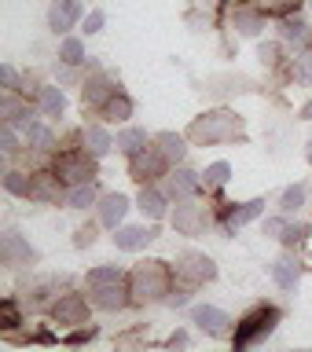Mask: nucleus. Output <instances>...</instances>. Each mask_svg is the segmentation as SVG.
<instances>
[{"label": "nucleus", "mask_w": 312, "mask_h": 352, "mask_svg": "<svg viewBox=\"0 0 312 352\" xmlns=\"http://www.w3.org/2000/svg\"><path fill=\"white\" fill-rule=\"evenodd\" d=\"M129 290H132V301L136 305H147V301H165L173 290V272L165 261H143L132 268L129 275Z\"/></svg>", "instance_id": "1"}, {"label": "nucleus", "mask_w": 312, "mask_h": 352, "mask_svg": "<svg viewBox=\"0 0 312 352\" xmlns=\"http://www.w3.org/2000/svg\"><path fill=\"white\" fill-rule=\"evenodd\" d=\"M242 132V118L231 114V110H214V114H202L191 121L187 129V140L198 143V147H214V143H228Z\"/></svg>", "instance_id": "2"}, {"label": "nucleus", "mask_w": 312, "mask_h": 352, "mask_svg": "<svg viewBox=\"0 0 312 352\" xmlns=\"http://www.w3.org/2000/svg\"><path fill=\"white\" fill-rule=\"evenodd\" d=\"M275 323H280V312H275V308H258V312H250L236 327V349H250V345H258V341H264L275 330Z\"/></svg>", "instance_id": "3"}, {"label": "nucleus", "mask_w": 312, "mask_h": 352, "mask_svg": "<svg viewBox=\"0 0 312 352\" xmlns=\"http://www.w3.org/2000/svg\"><path fill=\"white\" fill-rule=\"evenodd\" d=\"M55 173H59L63 184H88L96 180V154L92 151H77V154H63L55 162Z\"/></svg>", "instance_id": "4"}, {"label": "nucleus", "mask_w": 312, "mask_h": 352, "mask_svg": "<svg viewBox=\"0 0 312 352\" xmlns=\"http://www.w3.org/2000/svg\"><path fill=\"white\" fill-rule=\"evenodd\" d=\"M206 224H209L206 206L191 202V198H176V209H173V228L180 231V235H202Z\"/></svg>", "instance_id": "5"}, {"label": "nucleus", "mask_w": 312, "mask_h": 352, "mask_svg": "<svg viewBox=\"0 0 312 352\" xmlns=\"http://www.w3.org/2000/svg\"><path fill=\"white\" fill-rule=\"evenodd\" d=\"M176 275L187 283V286H198V283H209L217 275V264L206 257V253H184L180 261H176Z\"/></svg>", "instance_id": "6"}, {"label": "nucleus", "mask_w": 312, "mask_h": 352, "mask_svg": "<svg viewBox=\"0 0 312 352\" xmlns=\"http://www.w3.org/2000/svg\"><path fill=\"white\" fill-rule=\"evenodd\" d=\"M165 165H169V158L162 154V147L154 143V147H143L140 154H132L129 158V169L136 180H151V176H162L165 173Z\"/></svg>", "instance_id": "7"}, {"label": "nucleus", "mask_w": 312, "mask_h": 352, "mask_svg": "<svg viewBox=\"0 0 312 352\" xmlns=\"http://www.w3.org/2000/svg\"><path fill=\"white\" fill-rule=\"evenodd\" d=\"M191 323L202 330V334H209V338H228L231 319L220 312V308H214V305H195L191 308Z\"/></svg>", "instance_id": "8"}, {"label": "nucleus", "mask_w": 312, "mask_h": 352, "mask_svg": "<svg viewBox=\"0 0 312 352\" xmlns=\"http://www.w3.org/2000/svg\"><path fill=\"white\" fill-rule=\"evenodd\" d=\"M132 301V290L129 283H107V286H92V305L103 308V312H118V308H125Z\"/></svg>", "instance_id": "9"}, {"label": "nucleus", "mask_w": 312, "mask_h": 352, "mask_svg": "<svg viewBox=\"0 0 312 352\" xmlns=\"http://www.w3.org/2000/svg\"><path fill=\"white\" fill-rule=\"evenodd\" d=\"M37 253H33V246L26 239L19 235V231H8L4 239H0V261L8 264V268H19V264H30Z\"/></svg>", "instance_id": "10"}, {"label": "nucleus", "mask_w": 312, "mask_h": 352, "mask_svg": "<svg viewBox=\"0 0 312 352\" xmlns=\"http://www.w3.org/2000/svg\"><path fill=\"white\" fill-rule=\"evenodd\" d=\"M52 316H55V323H63V327H77V323H85V319H88V301L81 294H66V297L55 301Z\"/></svg>", "instance_id": "11"}, {"label": "nucleus", "mask_w": 312, "mask_h": 352, "mask_svg": "<svg viewBox=\"0 0 312 352\" xmlns=\"http://www.w3.org/2000/svg\"><path fill=\"white\" fill-rule=\"evenodd\" d=\"M77 19H81V0H55L48 8V30L55 33H66Z\"/></svg>", "instance_id": "12"}, {"label": "nucleus", "mask_w": 312, "mask_h": 352, "mask_svg": "<svg viewBox=\"0 0 312 352\" xmlns=\"http://www.w3.org/2000/svg\"><path fill=\"white\" fill-rule=\"evenodd\" d=\"M30 198H37V202H59L63 198V180H59V173H37L30 180Z\"/></svg>", "instance_id": "13"}, {"label": "nucleus", "mask_w": 312, "mask_h": 352, "mask_svg": "<svg viewBox=\"0 0 312 352\" xmlns=\"http://www.w3.org/2000/svg\"><path fill=\"white\" fill-rule=\"evenodd\" d=\"M118 88H114V81H110L107 74H92L85 81V92H81V99H85V107H103L110 96H114Z\"/></svg>", "instance_id": "14"}, {"label": "nucleus", "mask_w": 312, "mask_h": 352, "mask_svg": "<svg viewBox=\"0 0 312 352\" xmlns=\"http://www.w3.org/2000/svg\"><path fill=\"white\" fill-rule=\"evenodd\" d=\"M198 184H202V176H198V173L176 169V173H169V180H165V195H169V198H191L198 191Z\"/></svg>", "instance_id": "15"}, {"label": "nucleus", "mask_w": 312, "mask_h": 352, "mask_svg": "<svg viewBox=\"0 0 312 352\" xmlns=\"http://www.w3.org/2000/svg\"><path fill=\"white\" fill-rule=\"evenodd\" d=\"M125 213H129V198L125 195H103L99 198V224L103 228H118Z\"/></svg>", "instance_id": "16"}, {"label": "nucleus", "mask_w": 312, "mask_h": 352, "mask_svg": "<svg viewBox=\"0 0 312 352\" xmlns=\"http://www.w3.org/2000/svg\"><path fill=\"white\" fill-rule=\"evenodd\" d=\"M272 279H275V286H280V290H294L298 279H302V264H298V257H291V253H287V257L275 261V264H272Z\"/></svg>", "instance_id": "17"}, {"label": "nucleus", "mask_w": 312, "mask_h": 352, "mask_svg": "<svg viewBox=\"0 0 312 352\" xmlns=\"http://www.w3.org/2000/svg\"><path fill=\"white\" fill-rule=\"evenodd\" d=\"M231 26H236L242 37H258V33L264 30V11L258 8H236V15H231Z\"/></svg>", "instance_id": "18"}, {"label": "nucleus", "mask_w": 312, "mask_h": 352, "mask_svg": "<svg viewBox=\"0 0 312 352\" xmlns=\"http://www.w3.org/2000/svg\"><path fill=\"white\" fill-rule=\"evenodd\" d=\"M37 107H41V114H44V118H63V110H66L63 88L44 85V88H41V96H37Z\"/></svg>", "instance_id": "19"}, {"label": "nucleus", "mask_w": 312, "mask_h": 352, "mask_svg": "<svg viewBox=\"0 0 312 352\" xmlns=\"http://www.w3.org/2000/svg\"><path fill=\"white\" fill-rule=\"evenodd\" d=\"M81 143H85V151L96 154V158H103V154L114 147V140H110V132H107L103 125H88V129L81 132Z\"/></svg>", "instance_id": "20"}, {"label": "nucleus", "mask_w": 312, "mask_h": 352, "mask_svg": "<svg viewBox=\"0 0 312 352\" xmlns=\"http://www.w3.org/2000/svg\"><path fill=\"white\" fill-rule=\"evenodd\" d=\"M151 239H154L151 228H121L118 235H114V246L118 250H143Z\"/></svg>", "instance_id": "21"}, {"label": "nucleus", "mask_w": 312, "mask_h": 352, "mask_svg": "<svg viewBox=\"0 0 312 352\" xmlns=\"http://www.w3.org/2000/svg\"><path fill=\"white\" fill-rule=\"evenodd\" d=\"M136 202H140V213H143V217H151V220L165 217V195H162V191H154V187H143Z\"/></svg>", "instance_id": "22"}, {"label": "nucleus", "mask_w": 312, "mask_h": 352, "mask_svg": "<svg viewBox=\"0 0 312 352\" xmlns=\"http://www.w3.org/2000/svg\"><path fill=\"white\" fill-rule=\"evenodd\" d=\"M143 147H147V132H143V129H121L118 132V151L121 154H129V158H132V154H140Z\"/></svg>", "instance_id": "23"}, {"label": "nucleus", "mask_w": 312, "mask_h": 352, "mask_svg": "<svg viewBox=\"0 0 312 352\" xmlns=\"http://www.w3.org/2000/svg\"><path fill=\"white\" fill-rule=\"evenodd\" d=\"M261 213H264V198H253V202L231 209V213H228V228H242V224H250V220H258Z\"/></svg>", "instance_id": "24"}, {"label": "nucleus", "mask_w": 312, "mask_h": 352, "mask_svg": "<svg viewBox=\"0 0 312 352\" xmlns=\"http://www.w3.org/2000/svg\"><path fill=\"white\" fill-rule=\"evenodd\" d=\"M96 198L99 195H96V184L92 180H88V184H74L70 191H66V206H70V209H88Z\"/></svg>", "instance_id": "25"}, {"label": "nucleus", "mask_w": 312, "mask_h": 352, "mask_svg": "<svg viewBox=\"0 0 312 352\" xmlns=\"http://www.w3.org/2000/svg\"><path fill=\"white\" fill-rule=\"evenodd\" d=\"M99 110H103V118H107V121H129V118H132V103H129V96H118V92L110 96Z\"/></svg>", "instance_id": "26"}, {"label": "nucleus", "mask_w": 312, "mask_h": 352, "mask_svg": "<svg viewBox=\"0 0 312 352\" xmlns=\"http://www.w3.org/2000/svg\"><path fill=\"white\" fill-rule=\"evenodd\" d=\"M154 143H158V147H162V154H165V158H169V162H180L184 158V136H176V132H158V136H154Z\"/></svg>", "instance_id": "27"}, {"label": "nucleus", "mask_w": 312, "mask_h": 352, "mask_svg": "<svg viewBox=\"0 0 312 352\" xmlns=\"http://www.w3.org/2000/svg\"><path fill=\"white\" fill-rule=\"evenodd\" d=\"M4 125H11V129H30L33 125V114H30V107H22V103H15V99H8L4 103Z\"/></svg>", "instance_id": "28"}, {"label": "nucleus", "mask_w": 312, "mask_h": 352, "mask_svg": "<svg viewBox=\"0 0 312 352\" xmlns=\"http://www.w3.org/2000/svg\"><path fill=\"white\" fill-rule=\"evenodd\" d=\"M59 63H63V66L85 63V44H81V37H63V44H59Z\"/></svg>", "instance_id": "29"}, {"label": "nucleus", "mask_w": 312, "mask_h": 352, "mask_svg": "<svg viewBox=\"0 0 312 352\" xmlns=\"http://www.w3.org/2000/svg\"><path fill=\"white\" fill-rule=\"evenodd\" d=\"M26 143H30V147H37V151H52L55 147V132L33 121V125L26 129Z\"/></svg>", "instance_id": "30"}, {"label": "nucleus", "mask_w": 312, "mask_h": 352, "mask_svg": "<svg viewBox=\"0 0 312 352\" xmlns=\"http://www.w3.org/2000/svg\"><path fill=\"white\" fill-rule=\"evenodd\" d=\"M228 176H231V165H228V162H214V165L202 173V184H206V187H225Z\"/></svg>", "instance_id": "31"}, {"label": "nucleus", "mask_w": 312, "mask_h": 352, "mask_svg": "<svg viewBox=\"0 0 312 352\" xmlns=\"http://www.w3.org/2000/svg\"><path fill=\"white\" fill-rule=\"evenodd\" d=\"M88 290H92V286H107V283H121V272L118 268H110V264H103V268H92L88 272Z\"/></svg>", "instance_id": "32"}, {"label": "nucleus", "mask_w": 312, "mask_h": 352, "mask_svg": "<svg viewBox=\"0 0 312 352\" xmlns=\"http://www.w3.org/2000/svg\"><path fill=\"white\" fill-rule=\"evenodd\" d=\"M30 180H33V176H26V173H8L4 176V187H8V195L30 198Z\"/></svg>", "instance_id": "33"}, {"label": "nucleus", "mask_w": 312, "mask_h": 352, "mask_svg": "<svg viewBox=\"0 0 312 352\" xmlns=\"http://www.w3.org/2000/svg\"><path fill=\"white\" fill-rule=\"evenodd\" d=\"M302 206H305V187H302V184L287 187V191H283V202H280V209H283V213H294V209H302Z\"/></svg>", "instance_id": "34"}, {"label": "nucleus", "mask_w": 312, "mask_h": 352, "mask_svg": "<svg viewBox=\"0 0 312 352\" xmlns=\"http://www.w3.org/2000/svg\"><path fill=\"white\" fill-rule=\"evenodd\" d=\"M280 37L302 44V41H305V22H302V19H283V22H280Z\"/></svg>", "instance_id": "35"}, {"label": "nucleus", "mask_w": 312, "mask_h": 352, "mask_svg": "<svg viewBox=\"0 0 312 352\" xmlns=\"http://www.w3.org/2000/svg\"><path fill=\"white\" fill-rule=\"evenodd\" d=\"M305 235H309V228H305V224H287L280 239H283V246H291V250H294V246H302V242H305Z\"/></svg>", "instance_id": "36"}, {"label": "nucleus", "mask_w": 312, "mask_h": 352, "mask_svg": "<svg viewBox=\"0 0 312 352\" xmlns=\"http://www.w3.org/2000/svg\"><path fill=\"white\" fill-rule=\"evenodd\" d=\"M96 242V228L92 224H85V228H77V235H74V246L77 250H85V246H92Z\"/></svg>", "instance_id": "37"}, {"label": "nucleus", "mask_w": 312, "mask_h": 352, "mask_svg": "<svg viewBox=\"0 0 312 352\" xmlns=\"http://www.w3.org/2000/svg\"><path fill=\"white\" fill-rule=\"evenodd\" d=\"M302 0H258V8L261 11H291V8H298Z\"/></svg>", "instance_id": "38"}, {"label": "nucleus", "mask_w": 312, "mask_h": 352, "mask_svg": "<svg viewBox=\"0 0 312 352\" xmlns=\"http://www.w3.org/2000/svg\"><path fill=\"white\" fill-rule=\"evenodd\" d=\"M0 147H4V154H19V140L11 125H4V132H0Z\"/></svg>", "instance_id": "39"}, {"label": "nucleus", "mask_w": 312, "mask_h": 352, "mask_svg": "<svg viewBox=\"0 0 312 352\" xmlns=\"http://www.w3.org/2000/svg\"><path fill=\"white\" fill-rule=\"evenodd\" d=\"M103 22H107L103 11H88V15H85V33H99V30H103Z\"/></svg>", "instance_id": "40"}, {"label": "nucleus", "mask_w": 312, "mask_h": 352, "mask_svg": "<svg viewBox=\"0 0 312 352\" xmlns=\"http://www.w3.org/2000/svg\"><path fill=\"white\" fill-rule=\"evenodd\" d=\"M283 217H272V220H264V235H272V239H280L283 235Z\"/></svg>", "instance_id": "41"}, {"label": "nucleus", "mask_w": 312, "mask_h": 352, "mask_svg": "<svg viewBox=\"0 0 312 352\" xmlns=\"http://www.w3.org/2000/svg\"><path fill=\"white\" fill-rule=\"evenodd\" d=\"M0 312H4V327H15L19 323V312H15V305H11V301L0 305Z\"/></svg>", "instance_id": "42"}, {"label": "nucleus", "mask_w": 312, "mask_h": 352, "mask_svg": "<svg viewBox=\"0 0 312 352\" xmlns=\"http://www.w3.org/2000/svg\"><path fill=\"white\" fill-rule=\"evenodd\" d=\"M275 52H280L275 44H261V48H258V59H261V63H275Z\"/></svg>", "instance_id": "43"}, {"label": "nucleus", "mask_w": 312, "mask_h": 352, "mask_svg": "<svg viewBox=\"0 0 312 352\" xmlns=\"http://www.w3.org/2000/svg\"><path fill=\"white\" fill-rule=\"evenodd\" d=\"M92 334H96L92 327H81V330H74V334L66 338V341H74V345H77V341H88V338H92Z\"/></svg>", "instance_id": "44"}, {"label": "nucleus", "mask_w": 312, "mask_h": 352, "mask_svg": "<svg viewBox=\"0 0 312 352\" xmlns=\"http://www.w3.org/2000/svg\"><path fill=\"white\" fill-rule=\"evenodd\" d=\"M0 77H4L8 88H15V70H11V66H4V70H0Z\"/></svg>", "instance_id": "45"}, {"label": "nucleus", "mask_w": 312, "mask_h": 352, "mask_svg": "<svg viewBox=\"0 0 312 352\" xmlns=\"http://www.w3.org/2000/svg\"><path fill=\"white\" fill-rule=\"evenodd\" d=\"M169 345L176 349V345H187V334H184V330H176V334L169 338Z\"/></svg>", "instance_id": "46"}, {"label": "nucleus", "mask_w": 312, "mask_h": 352, "mask_svg": "<svg viewBox=\"0 0 312 352\" xmlns=\"http://www.w3.org/2000/svg\"><path fill=\"white\" fill-rule=\"evenodd\" d=\"M302 121H312V99H309V103L302 107Z\"/></svg>", "instance_id": "47"}, {"label": "nucleus", "mask_w": 312, "mask_h": 352, "mask_svg": "<svg viewBox=\"0 0 312 352\" xmlns=\"http://www.w3.org/2000/svg\"><path fill=\"white\" fill-rule=\"evenodd\" d=\"M309 165H312V140H309Z\"/></svg>", "instance_id": "48"}]
</instances>
